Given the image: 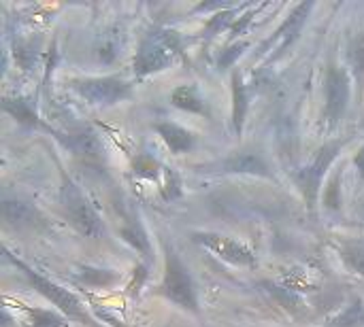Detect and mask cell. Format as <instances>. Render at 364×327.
<instances>
[{
  "label": "cell",
  "instance_id": "obj_13",
  "mask_svg": "<svg viewBox=\"0 0 364 327\" xmlns=\"http://www.w3.org/2000/svg\"><path fill=\"white\" fill-rule=\"evenodd\" d=\"M171 104L179 111L192 113V115H200V117H211V106L209 100L205 98V94L200 92L198 85L190 83V85H179L171 92Z\"/></svg>",
  "mask_w": 364,
  "mask_h": 327
},
{
  "label": "cell",
  "instance_id": "obj_32",
  "mask_svg": "<svg viewBox=\"0 0 364 327\" xmlns=\"http://www.w3.org/2000/svg\"><path fill=\"white\" fill-rule=\"evenodd\" d=\"M363 209H364V202H363Z\"/></svg>",
  "mask_w": 364,
  "mask_h": 327
},
{
  "label": "cell",
  "instance_id": "obj_14",
  "mask_svg": "<svg viewBox=\"0 0 364 327\" xmlns=\"http://www.w3.org/2000/svg\"><path fill=\"white\" fill-rule=\"evenodd\" d=\"M230 92H232V113H230V123H232V132L237 136L243 134L245 128V117L250 111V96H247V87L243 83V74L235 68L232 77H230Z\"/></svg>",
  "mask_w": 364,
  "mask_h": 327
},
{
  "label": "cell",
  "instance_id": "obj_25",
  "mask_svg": "<svg viewBox=\"0 0 364 327\" xmlns=\"http://www.w3.org/2000/svg\"><path fill=\"white\" fill-rule=\"evenodd\" d=\"M122 236L145 257V260H151V245H149V238L145 234V230L141 228V223H128L124 230H122Z\"/></svg>",
  "mask_w": 364,
  "mask_h": 327
},
{
  "label": "cell",
  "instance_id": "obj_26",
  "mask_svg": "<svg viewBox=\"0 0 364 327\" xmlns=\"http://www.w3.org/2000/svg\"><path fill=\"white\" fill-rule=\"evenodd\" d=\"M183 189H181V179L175 172V168H166L162 170V179H160V198L164 202H173L177 198H181Z\"/></svg>",
  "mask_w": 364,
  "mask_h": 327
},
{
  "label": "cell",
  "instance_id": "obj_18",
  "mask_svg": "<svg viewBox=\"0 0 364 327\" xmlns=\"http://www.w3.org/2000/svg\"><path fill=\"white\" fill-rule=\"evenodd\" d=\"M73 279L85 287H111L119 281V275L113 270H102L94 266H81L73 272Z\"/></svg>",
  "mask_w": 364,
  "mask_h": 327
},
{
  "label": "cell",
  "instance_id": "obj_3",
  "mask_svg": "<svg viewBox=\"0 0 364 327\" xmlns=\"http://www.w3.org/2000/svg\"><path fill=\"white\" fill-rule=\"evenodd\" d=\"M2 255H4V260H6L9 264H13V266L28 279V283H30L41 296H43L47 302H51L64 317H68V319H73V321H79V323H92V319H90V315H87L83 302H81L73 292L64 289L62 285L53 283L51 279H45V277H43L41 272H36L32 266H28L26 262H21V260H17L15 255H11L6 247L2 249Z\"/></svg>",
  "mask_w": 364,
  "mask_h": 327
},
{
  "label": "cell",
  "instance_id": "obj_28",
  "mask_svg": "<svg viewBox=\"0 0 364 327\" xmlns=\"http://www.w3.org/2000/svg\"><path fill=\"white\" fill-rule=\"evenodd\" d=\"M260 9H264V4H252L247 11H243V13H241V17L235 21V26H232V28H230V32H228L230 40H237L239 36H243V34H245V30L250 28V23L254 21V17L260 13Z\"/></svg>",
  "mask_w": 364,
  "mask_h": 327
},
{
  "label": "cell",
  "instance_id": "obj_20",
  "mask_svg": "<svg viewBox=\"0 0 364 327\" xmlns=\"http://www.w3.org/2000/svg\"><path fill=\"white\" fill-rule=\"evenodd\" d=\"M337 253L348 272L364 277V243H358V240L341 243L337 247Z\"/></svg>",
  "mask_w": 364,
  "mask_h": 327
},
{
  "label": "cell",
  "instance_id": "obj_10",
  "mask_svg": "<svg viewBox=\"0 0 364 327\" xmlns=\"http://www.w3.org/2000/svg\"><path fill=\"white\" fill-rule=\"evenodd\" d=\"M215 170H218V172H224V174H250V177L275 179L269 160H267L264 153L258 151V149H243V151H237V153L228 155L226 160H222V162L215 166Z\"/></svg>",
  "mask_w": 364,
  "mask_h": 327
},
{
  "label": "cell",
  "instance_id": "obj_11",
  "mask_svg": "<svg viewBox=\"0 0 364 327\" xmlns=\"http://www.w3.org/2000/svg\"><path fill=\"white\" fill-rule=\"evenodd\" d=\"M0 211H2V219L9 228H15V230H23V228H38L45 223L41 211L28 202V200H21L17 196H4L2 198V204H0Z\"/></svg>",
  "mask_w": 364,
  "mask_h": 327
},
{
  "label": "cell",
  "instance_id": "obj_5",
  "mask_svg": "<svg viewBox=\"0 0 364 327\" xmlns=\"http://www.w3.org/2000/svg\"><path fill=\"white\" fill-rule=\"evenodd\" d=\"M352 140V136H346V138H331L326 140L314 155L311 164L301 168L296 172V183L305 196V202L309 206V211L314 213L316 204H318V198L322 196V183H324V177L328 172V168L333 166V162L337 160V155L341 153V149Z\"/></svg>",
  "mask_w": 364,
  "mask_h": 327
},
{
  "label": "cell",
  "instance_id": "obj_15",
  "mask_svg": "<svg viewBox=\"0 0 364 327\" xmlns=\"http://www.w3.org/2000/svg\"><path fill=\"white\" fill-rule=\"evenodd\" d=\"M66 147L70 151H75L77 155L83 157H100L105 153V145L100 134L94 128H79L75 132L66 134Z\"/></svg>",
  "mask_w": 364,
  "mask_h": 327
},
{
  "label": "cell",
  "instance_id": "obj_29",
  "mask_svg": "<svg viewBox=\"0 0 364 327\" xmlns=\"http://www.w3.org/2000/svg\"><path fill=\"white\" fill-rule=\"evenodd\" d=\"M96 55H98V62L111 64L117 57V40L113 36H105L102 43L96 47Z\"/></svg>",
  "mask_w": 364,
  "mask_h": 327
},
{
  "label": "cell",
  "instance_id": "obj_16",
  "mask_svg": "<svg viewBox=\"0 0 364 327\" xmlns=\"http://www.w3.org/2000/svg\"><path fill=\"white\" fill-rule=\"evenodd\" d=\"M2 109H4L6 115H11L21 126L43 128V121L38 119V113H36V102H32L30 98H23V96H15V98L4 96L2 98Z\"/></svg>",
  "mask_w": 364,
  "mask_h": 327
},
{
  "label": "cell",
  "instance_id": "obj_19",
  "mask_svg": "<svg viewBox=\"0 0 364 327\" xmlns=\"http://www.w3.org/2000/svg\"><path fill=\"white\" fill-rule=\"evenodd\" d=\"M23 313H26L23 327H68V317H64L60 311L23 306Z\"/></svg>",
  "mask_w": 364,
  "mask_h": 327
},
{
  "label": "cell",
  "instance_id": "obj_9",
  "mask_svg": "<svg viewBox=\"0 0 364 327\" xmlns=\"http://www.w3.org/2000/svg\"><path fill=\"white\" fill-rule=\"evenodd\" d=\"M192 238H194L196 245L205 247L209 253H213L218 260H222V262H226L230 266L254 268L258 264L256 253L247 245H243V243H239V240H235V238H230L226 234H218V232H194Z\"/></svg>",
  "mask_w": 364,
  "mask_h": 327
},
{
  "label": "cell",
  "instance_id": "obj_2",
  "mask_svg": "<svg viewBox=\"0 0 364 327\" xmlns=\"http://www.w3.org/2000/svg\"><path fill=\"white\" fill-rule=\"evenodd\" d=\"M168 302H173L175 306L198 315L200 313V300H198V289L196 283L188 270V266L183 264V260L179 257L177 249L173 245H164V272H162V281H160V289H158Z\"/></svg>",
  "mask_w": 364,
  "mask_h": 327
},
{
  "label": "cell",
  "instance_id": "obj_7",
  "mask_svg": "<svg viewBox=\"0 0 364 327\" xmlns=\"http://www.w3.org/2000/svg\"><path fill=\"white\" fill-rule=\"evenodd\" d=\"M73 92H77L85 102L94 106H113L132 98V85L119 77H81L70 81Z\"/></svg>",
  "mask_w": 364,
  "mask_h": 327
},
{
  "label": "cell",
  "instance_id": "obj_27",
  "mask_svg": "<svg viewBox=\"0 0 364 327\" xmlns=\"http://www.w3.org/2000/svg\"><path fill=\"white\" fill-rule=\"evenodd\" d=\"M250 49V40L247 38H239V40H232L218 57V70H230L237 66L239 57Z\"/></svg>",
  "mask_w": 364,
  "mask_h": 327
},
{
  "label": "cell",
  "instance_id": "obj_1",
  "mask_svg": "<svg viewBox=\"0 0 364 327\" xmlns=\"http://www.w3.org/2000/svg\"><path fill=\"white\" fill-rule=\"evenodd\" d=\"M183 55V38L177 30L164 28V26H154L149 28L134 55V74L139 79L162 72L171 68V64Z\"/></svg>",
  "mask_w": 364,
  "mask_h": 327
},
{
  "label": "cell",
  "instance_id": "obj_24",
  "mask_svg": "<svg viewBox=\"0 0 364 327\" xmlns=\"http://www.w3.org/2000/svg\"><path fill=\"white\" fill-rule=\"evenodd\" d=\"M162 170H164V166H162L156 157H151V155H147V153H141V155L134 160V164H132V172H134L139 179H147V181H156V183H160Z\"/></svg>",
  "mask_w": 364,
  "mask_h": 327
},
{
  "label": "cell",
  "instance_id": "obj_31",
  "mask_svg": "<svg viewBox=\"0 0 364 327\" xmlns=\"http://www.w3.org/2000/svg\"><path fill=\"white\" fill-rule=\"evenodd\" d=\"M354 164H356V168L360 172V179H364V143L363 147L356 151V155H354Z\"/></svg>",
  "mask_w": 364,
  "mask_h": 327
},
{
  "label": "cell",
  "instance_id": "obj_30",
  "mask_svg": "<svg viewBox=\"0 0 364 327\" xmlns=\"http://www.w3.org/2000/svg\"><path fill=\"white\" fill-rule=\"evenodd\" d=\"M350 60H352L354 68L360 74H364V36H360L358 40L352 43V47H350Z\"/></svg>",
  "mask_w": 364,
  "mask_h": 327
},
{
  "label": "cell",
  "instance_id": "obj_17",
  "mask_svg": "<svg viewBox=\"0 0 364 327\" xmlns=\"http://www.w3.org/2000/svg\"><path fill=\"white\" fill-rule=\"evenodd\" d=\"M254 2H243V4H235V6H230V9H224V11H218V13H213V15H209V19H207V23H205V30H203V38L205 40H211L213 36H218V34H222V30H228L230 32V28L235 26V21L241 17V13L245 11V9H250Z\"/></svg>",
  "mask_w": 364,
  "mask_h": 327
},
{
  "label": "cell",
  "instance_id": "obj_4",
  "mask_svg": "<svg viewBox=\"0 0 364 327\" xmlns=\"http://www.w3.org/2000/svg\"><path fill=\"white\" fill-rule=\"evenodd\" d=\"M352 98V77L348 66H341L337 62H331L326 68L324 79V111H322V130L335 132L350 106Z\"/></svg>",
  "mask_w": 364,
  "mask_h": 327
},
{
  "label": "cell",
  "instance_id": "obj_22",
  "mask_svg": "<svg viewBox=\"0 0 364 327\" xmlns=\"http://www.w3.org/2000/svg\"><path fill=\"white\" fill-rule=\"evenodd\" d=\"M326 327H364V300L363 298H352L348 306L331 319Z\"/></svg>",
  "mask_w": 364,
  "mask_h": 327
},
{
  "label": "cell",
  "instance_id": "obj_8",
  "mask_svg": "<svg viewBox=\"0 0 364 327\" xmlns=\"http://www.w3.org/2000/svg\"><path fill=\"white\" fill-rule=\"evenodd\" d=\"M316 4L314 2H301V4H294V9L286 15V19L282 21V26L273 32V36L260 47V53L258 57H262V66H269L271 62H277L299 38L311 9Z\"/></svg>",
  "mask_w": 364,
  "mask_h": 327
},
{
  "label": "cell",
  "instance_id": "obj_33",
  "mask_svg": "<svg viewBox=\"0 0 364 327\" xmlns=\"http://www.w3.org/2000/svg\"><path fill=\"white\" fill-rule=\"evenodd\" d=\"M363 128H364V123H363Z\"/></svg>",
  "mask_w": 364,
  "mask_h": 327
},
{
  "label": "cell",
  "instance_id": "obj_23",
  "mask_svg": "<svg viewBox=\"0 0 364 327\" xmlns=\"http://www.w3.org/2000/svg\"><path fill=\"white\" fill-rule=\"evenodd\" d=\"M322 206L331 213H339L343 206V196H341V170L333 172L328 183L322 189Z\"/></svg>",
  "mask_w": 364,
  "mask_h": 327
},
{
  "label": "cell",
  "instance_id": "obj_21",
  "mask_svg": "<svg viewBox=\"0 0 364 327\" xmlns=\"http://www.w3.org/2000/svg\"><path fill=\"white\" fill-rule=\"evenodd\" d=\"M13 55L21 70H32L41 57V45L34 38H15L13 40Z\"/></svg>",
  "mask_w": 364,
  "mask_h": 327
},
{
  "label": "cell",
  "instance_id": "obj_6",
  "mask_svg": "<svg viewBox=\"0 0 364 327\" xmlns=\"http://www.w3.org/2000/svg\"><path fill=\"white\" fill-rule=\"evenodd\" d=\"M62 204L70 226L85 238H100L105 236V223L94 204L85 198L79 185L64 174L62 181Z\"/></svg>",
  "mask_w": 364,
  "mask_h": 327
},
{
  "label": "cell",
  "instance_id": "obj_12",
  "mask_svg": "<svg viewBox=\"0 0 364 327\" xmlns=\"http://www.w3.org/2000/svg\"><path fill=\"white\" fill-rule=\"evenodd\" d=\"M154 130L158 132V136L162 138V143L166 145V149L173 153V155H183V153H190L194 151L196 147V136L192 130L175 123V121H158L154 126Z\"/></svg>",
  "mask_w": 364,
  "mask_h": 327
}]
</instances>
